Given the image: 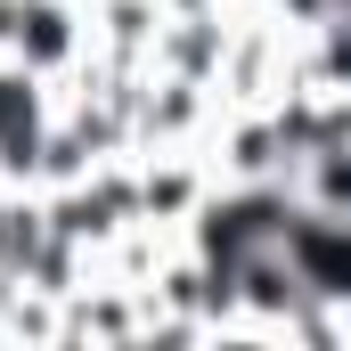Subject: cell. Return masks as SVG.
<instances>
[{
  "label": "cell",
  "mask_w": 351,
  "mask_h": 351,
  "mask_svg": "<svg viewBox=\"0 0 351 351\" xmlns=\"http://www.w3.org/2000/svg\"><path fill=\"white\" fill-rule=\"evenodd\" d=\"M8 58H25V66L49 74V82H74L90 58H98L90 8L82 0H16V8H8Z\"/></svg>",
  "instance_id": "obj_1"
},
{
  "label": "cell",
  "mask_w": 351,
  "mask_h": 351,
  "mask_svg": "<svg viewBox=\"0 0 351 351\" xmlns=\"http://www.w3.org/2000/svg\"><path fill=\"white\" fill-rule=\"evenodd\" d=\"M278 245H286L294 278H302L319 302H351V221H343V213H311V204H294L286 229H278Z\"/></svg>",
  "instance_id": "obj_2"
},
{
  "label": "cell",
  "mask_w": 351,
  "mask_h": 351,
  "mask_svg": "<svg viewBox=\"0 0 351 351\" xmlns=\"http://www.w3.org/2000/svg\"><path fill=\"white\" fill-rule=\"evenodd\" d=\"M286 188H294V204H311V213H343V221H351V139L311 147V156L286 172Z\"/></svg>",
  "instance_id": "obj_3"
}]
</instances>
